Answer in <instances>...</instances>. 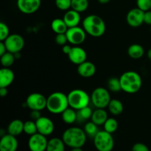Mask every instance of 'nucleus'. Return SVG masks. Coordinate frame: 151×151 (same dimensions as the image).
I'll use <instances>...</instances> for the list:
<instances>
[{"mask_svg": "<svg viewBox=\"0 0 151 151\" xmlns=\"http://www.w3.org/2000/svg\"><path fill=\"white\" fill-rule=\"evenodd\" d=\"M3 42L5 44L7 52L13 54L20 52L24 47V39L19 34H10Z\"/></svg>", "mask_w": 151, "mask_h": 151, "instance_id": "nucleus-8", "label": "nucleus"}, {"mask_svg": "<svg viewBox=\"0 0 151 151\" xmlns=\"http://www.w3.org/2000/svg\"><path fill=\"white\" fill-rule=\"evenodd\" d=\"M86 34L83 28L79 26L68 28L66 32L68 42L75 46L83 44L86 38Z\"/></svg>", "mask_w": 151, "mask_h": 151, "instance_id": "nucleus-9", "label": "nucleus"}, {"mask_svg": "<svg viewBox=\"0 0 151 151\" xmlns=\"http://www.w3.org/2000/svg\"><path fill=\"white\" fill-rule=\"evenodd\" d=\"M72 47L71 46L69 45H67V44H65V45L63 46V47H62V51H63V52L64 53V54L66 55H69V53L70 52L71 50H72Z\"/></svg>", "mask_w": 151, "mask_h": 151, "instance_id": "nucleus-42", "label": "nucleus"}, {"mask_svg": "<svg viewBox=\"0 0 151 151\" xmlns=\"http://www.w3.org/2000/svg\"><path fill=\"white\" fill-rule=\"evenodd\" d=\"M55 5L59 10L67 11L72 7V0H55Z\"/></svg>", "mask_w": 151, "mask_h": 151, "instance_id": "nucleus-34", "label": "nucleus"}, {"mask_svg": "<svg viewBox=\"0 0 151 151\" xmlns=\"http://www.w3.org/2000/svg\"><path fill=\"white\" fill-rule=\"evenodd\" d=\"M97 1H98V2L100 3V4H107V3H109L111 0H97Z\"/></svg>", "mask_w": 151, "mask_h": 151, "instance_id": "nucleus-44", "label": "nucleus"}, {"mask_svg": "<svg viewBox=\"0 0 151 151\" xmlns=\"http://www.w3.org/2000/svg\"><path fill=\"white\" fill-rule=\"evenodd\" d=\"M61 118L63 122L68 125H72L75 123L78 119L77 111L72 108L69 107L61 114Z\"/></svg>", "mask_w": 151, "mask_h": 151, "instance_id": "nucleus-23", "label": "nucleus"}, {"mask_svg": "<svg viewBox=\"0 0 151 151\" xmlns=\"http://www.w3.org/2000/svg\"><path fill=\"white\" fill-rule=\"evenodd\" d=\"M62 139L66 146L70 148L83 147L86 142L87 135L82 128L71 127L63 133Z\"/></svg>", "mask_w": 151, "mask_h": 151, "instance_id": "nucleus-1", "label": "nucleus"}, {"mask_svg": "<svg viewBox=\"0 0 151 151\" xmlns=\"http://www.w3.org/2000/svg\"><path fill=\"white\" fill-rule=\"evenodd\" d=\"M65 143L63 139L58 137H54L48 140L46 151H65Z\"/></svg>", "mask_w": 151, "mask_h": 151, "instance_id": "nucleus-22", "label": "nucleus"}, {"mask_svg": "<svg viewBox=\"0 0 151 151\" xmlns=\"http://www.w3.org/2000/svg\"><path fill=\"white\" fill-rule=\"evenodd\" d=\"M24 124L20 119H14L11 121L7 126V134L14 137H18L24 132Z\"/></svg>", "mask_w": 151, "mask_h": 151, "instance_id": "nucleus-20", "label": "nucleus"}, {"mask_svg": "<svg viewBox=\"0 0 151 151\" xmlns=\"http://www.w3.org/2000/svg\"><path fill=\"white\" fill-rule=\"evenodd\" d=\"M51 28L56 34H60L66 33L69 27L63 19H55L51 23Z\"/></svg>", "mask_w": 151, "mask_h": 151, "instance_id": "nucleus-26", "label": "nucleus"}, {"mask_svg": "<svg viewBox=\"0 0 151 151\" xmlns=\"http://www.w3.org/2000/svg\"><path fill=\"white\" fill-rule=\"evenodd\" d=\"M47 144V137L39 133L30 136L28 139V147L30 151H46Z\"/></svg>", "mask_w": 151, "mask_h": 151, "instance_id": "nucleus-11", "label": "nucleus"}, {"mask_svg": "<svg viewBox=\"0 0 151 151\" xmlns=\"http://www.w3.org/2000/svg\"><path fill=\"white\" fill-rule=\"evenodd\" d=\"M35 123H36L38 133L42 134V135L48 137L54 132V122H52V119L47 116H41L39 119L35 121Z\"/></svg>", "mask_w": 151, "mask_h": 151, "instance_id": "nucleus-14", "label": "nucleus"}, {"mask_svg": "<svg viewBox=\"0 0 151 151\" xmlns=\"http://www.w3.org/2000/svg\"><path fill=\"white\" fill-rule=\"evenodd\" d=\"M94 145L97 151H111L114 147L112 134L105 130L99 131L94 137Z\"/></svg>", "mask_w": 151, "mask_h": 151, "instance_id": "nucleus-6", "label": "nucleus"}, {"mask_svg": "<svg viewBox=\"0 0 151 151\" xmlns=\"http://www.w3.org/2000/svg\"><path fill=\"white\" fill-rule=\"evenodd\" d=\"M144 23L151 26V10H147L145 12L144 15Z\"/></svg>", "mask_w": 151, "mask_h": 151, "instance_id": "nucleus-39", "label": "nucleus"}, {"mask_svg": "<svg viewBox=\"0 0 151 151\" xmlns=\"http://www.w3.org/2000/svg\"><path fill=\"white\" fill-rule=\"evenodd\" d=\"M145 54V50L140 44H131L128 49V55L132 59H140Z\"/></svg>", "mask_w": 151, "mask_h": 151, "instance_id": "nucleus-24", "label": "nucleus"}, {"mask_svg": "<svg viewBox=\"0 0 151 151\" xmlns=\"http://www.w3.org/2000/svg\"><path fill=\"white\" fill-rule=\"evenodd\" d=\"M103 128H104L105 131L112 134L118 128L117 120L114 118H108V119L103 125Z\"/></svg>", "mask_w": 151, "mask_h": 151, "instance_id": "nucleus-31", "label": "nucleus"}, {"mask_svg": "<svg viewBox=\"0 0 151 151\" xmlns=\"http://www.w3.org/2000/svg\"><path fill=\"white\" fill-rule=\"evenodd\" d=\"M0 57H1L0 58V62H1V66L3 67L7 68H10L13 64L15 58H16L15 55L13 53L10 52H7Z\"/></svg>", "mask_w": 151, "mask_h": 151, "instance_id": "nucleus-30", "label": "nucleus"}, {"mask_svg": "<svg viewBox=\"0 0 151 151\" xmlns=\"http://www.w3.org/2000/svg\"><path fill=\"white\" fill-rule=\"evenodd\" d=\"M69 107L78 111L88 106L91 102V96L83 89H73L67 94Z\"/></svg>", "mask_w": 151, "mask_h": 151, "instance_id": "nucleus-5", "label": "nucleus"}, {"mask_svg": "<svg viewBox=\"0 0 151 151\" xmlns=\"http://www.w3.org/2000/svg\"><path fill=\"white\" fill-rule=\"evenodd\" d=\"M88 7V0H72V7L71 9L78 12L83 13L85 12Z\"/></svg>", "mask_w": 151, "mask_h": 151, "instance_id": "nucleus-28", "label": "nucleus"}, {"mask_svg": "<svg viewBox=\"0 0 151 151\" xmlns=\"http://www.w3.org/2000/svg\"><path fill=\"white\" fill-rule=\"evenodd\" d=\"M78 73L82 78H91L96 73L95 65L92 62L86 60L78 66Z\"/></svg>", "mask_w": 151, "mask_h": 151, "instance_id": "nucleus-17", "label": "nucleus"}, {"mask_svg": "<svg viewBox=\"0 0 151 151\" xmlns=\"http://www.w3.org/2000/svg\"><path fill=\"white\" fill-rule=\"evenodd\" d=\"M150 10H151V2H150Z\"/></svg>", "mask_w": 151, "mask_h": 151, "instance_id": "nucleus-47", "label": "nucleus"}, {"mask_svg": "<svg viewBox=\"0 0 151 151\" xmlns=\"http://www.w3.org/2000/svg\"><path fill=\"white\" fill-rule=\"evenodd\" d=\"M84 131L86 134L87 137H89L90 138H93L95 137L96 134L99 132L98 125H96L92 121L86 122V123L84 125Z\"/></svg>", "mask_w": 151, "mask_h": 151, "instance_id": "nucleus-29", "label": "nucleus"}, {"mask_svg": "<svg viewBox=\"0 0 151 151\" xmlns=\"http://www.w3.org/2000/svg\"><path fill=\"white\" fill-rule=\"evenodd\" d=\"M70 151H83L82 147H75V148H72Z\"/></svg>", "mask_w": 151, "mask_h": 151, "instance_id": "nucleus-45", "label": "nucleus"}, {"mask_svg": "<svg viewBox=\"0 0 151 151\" xmlns=\"http://www.w3.org/2000/svg\"><path fill=\"white\" fill-rule=\"evenodd\" d=\"M17 7L24 14H32L41 7V0H17Z\"/></svg>", "mask_w": 151, "mask_h": 151, "instance_id": "nucleus-12", "label": "nucleus"}, {"mask_svg": "<svg viewBox=\"0 0 151 151\" xmlns=\"http://www.w3.org/2000/svg\"><path fill=\"white\" fill-rule=\"evenodd\" d=\"M132 151H150V150L146 145L138 142L134 145L132 147Z\"/></svg>", "mask_w": 151, "mask_h": 151, "instance_id": "nucleus-38", "label": "nucleus"}, {"mask_svg": "<svg viewBox=\"0 0 151 151\" xmlns=\"http://www.w3.org/2000/svg\"><path fill=\"white\" fill-rule=\"evenodd\" d=\"M111 100L109 90L103 87H97L91 94V102L96 109H106Z\"/></svg>", "mask_w": 151, "mask_h": 151, "instance_id": "nucleus-7", "label": "nucleus"}, {"mask_svg": "<svg viewBox=\"0 0 151 151\" xmlns=\"http://www.w3.org/2000/svg\"><path fill=\"white\" fill-rule=\"evenodd\" d=\"M93 111L91 110L89 106H86L80 110L77 111V115H78V119L77 121L79 122H86L88 119H91L92 116Z\"/></svg>", "mask_w": 151, "mask_h": 151, "instance_id": "nucleus-27", "label": "nucleus"}, {"mask_svg": "<svg viewBox=\"0 0 151 151\" xmlns=\"http://www.w3.org/2000/svg\"><path fill=\"white\" fill-rule=\"evenodd\" d=\"M55 42L58 45L63 46L68 42L67 37H66V33H60L57 34L55 36Z\"/></svg>", "mask_w": 151, "mask_h": 151, "instance_id": "nucleus-37", "label": "nucleus"}, {"mask_svg": "<svg viewBox=\"0 0 151 151\" xmlns=\"http://www.w3.org/2000/svg\"><path fill=\"white\" fill-rule=\"evenodd\" d=\"M47 98L40 93H32L26 99V106L30 110L42 111L47 109Z\"/></svg>", "mask_w": 151, "mask_h": 151, "instance_id": "nucleus-10", "label": "nucleus"}, {"mask_svg": "<svg viewBox=\"0 0 151 151\" xmlns=\"http://www.w3.org/2000/svg\"><path fill=\"white\" fill-rule=\"evenodd\" d=\"M41 111H37V110H32L30 112V117L31 119H33L34 121H36L37 119H39L41 116Z\"/></svg>", "mask_w": 151, "mask_h": 151, "instance_id": "nucleus-40", "label": "nucleus"}, {"mask_svg": "<svg viewBox=\"0 0 151 151\" xmlns=\"http://www.w3.org/2000/svg\"><path fill=\"white\" fill-rule=\"evenodd\" d=\"M24 132L27 135H29V137L38 133V129H37L35 121V122L32 120L26 121L24 124Z\"/></svg>", "mask_w": 151, "mask_h": 151, "instance_id": "nucleus-32", "label": "nucleus"}, {"mask_svg": "<svg viewBox=\"0 0 151 151\" xmlns=\"http://www.w3.org/2000/svg\"><path fill=\"white\" fill-rule=\"evenodd\" d=\"M69 107L68 97L61 91L53 92L47 97V109L53 114H61Z\"/></svg>", "mask_w": 151, "mask_h": 151, "instance_id": "nucleus-4", "label": "nucleus"}, {"mask_svg": "<svg viewBox=\"0 0 151 151\" xmlns=\"http://www.w3.org/2000/svg\"><path fill=\"white\" fill-rule=\"evenodd\" d=\"M19 147V142L16 137L7 134L0 140V151H16Z\"/></svg>", "mask_w": 151, "mask_h": 151, "instance_id": "nucleus-16", "label": "nucleus"}, {"mask_svg": "<svg viewBox=\"0 0 151 151\" xmlns=\"http://www.w3.org/2000/svg\"><path fill=\"white\" fill-rule=\"evenodd\" d=\"M107 86L109 89L112 92H118L122 91L119 78H111L108 81Z\"/></svg>", "mask_w": 151, "mask_h": 151, "instance_id": "nucleus-33", "label": "nucleus"}, {"mask_svg": "<svg viewBox=\"0 0 151 151\" xmlns=\"http://www.w3.org/2000/svg\"><path fill=\"white\" fill-rule=\"evenodd\" d=\"M69 60L75 65H80L86 60L87 54L84 49L79 46L72 47L70 52L68 55Z\"/></svg>", "mask_w": 151, "mask_h": 151, "instance_id": "nucleus-15", "label": "nucleus"}, {"mask_svg": "<svg viewBox=\"0 0 151 151\" xmlns=\"http://www.w3.org/2000/svg\"><path fill=\"white\" fill-rule=\"evenodd\" d=\"M108 109L111 114L118 116L122 113L124 107L123 104L120 100H117V99H111L108 106Z\"/></svg>", "mask_w": 151, "mask_h": 151, "instance_id": "nucleus-25", "label": "nucleus"}, {"mask_svg": "<svg viewBox=\"0 0 151 151\" xmlns=\"http://www.w3.org/2000/svg\"><path fill=\"white\" fill-rule=\"evenodd\" d=\"M151 0H137V7L144 12L150 10Z\"/></svg>", "mask_w": 151, "mask_h": 151, "instance_id": "nucleus-36", "label": "nucleus"}, {"mask_svg": "<svg viewBox=\"0 0 151 151\" xmlns=\"http://www.w3.org/2000/svg\"><path fill=\"white\" fill-rule=\"evenodd\" d=\"M14 72L10 68L3 67L0 69V88H7L14 81Z\"/></svg>", "mask_w": 151, "mask_h": 151, "instance_id": "nucleus-18", "label": "nucleus"}, {"mask_svg": "<svg viewBox=\"0 0 151 151\" xmlns=\"http://www.w3.org/2000/svg\"><path fill=\"white\" fill-rule=\"evenodd\" d=\"M150 31H151V27H150Z\"/></svg>", "mask_w": 151, "mask_h": 151, "instance_id": "nucleus-48", "label": "nucleus"}, {"mask_svg": "<svg viewBox=\"0 0 151 151\" xmlns=\"http://www.w3.org/2000/svg\"><path fill=\"white\" fill-rule=\"evenodd\" d=\"M147 58H148L149 60L151 61V49L148 50V52H147Z\"/></svg>", "mask_w": 151, "mask_h": 151, "instance_id": "nucleus-46", "label": "nucleus"}, {"mask_svg": "<svg viewBox=\"0 0 151 151\" xmlns=\"http://www.w3.org/2000/svg\"><path fill=\"white\" fill-rule=\"evenodd\" d=\"M83 28L89 35L94 38H99L106 32V25L100 16L91 14L87 16L83 19Z\"/></svg>", "mask_w": 151, "mask_h": 151, "instance_id": "nucleus-2", "label": "nucleus"}, {"mask_svg": "<svg viewBox=\"0 0 151 151\" xmlns=\"http://www.w3.org/2000/svg\"><path fill=\"white\" fill-rule=\"evenodd\" d=\"M63 19L68 27H74L79 25L81 20V14L78 12L71 9L66 11L65 14L63 15Z\"/></svg>", "mask_w": 151, "mask_h": 151, "instance_id": "nucleus-19", "label": "nucleus"}, {"mask_svg": "<svg viewBox=\"0 0 151 151\" xmlns=\"http://www.w3.org/2000/svg\"><path fill=\"white\" fill-rule=\"evenodd\" d=\"M10 35L8 26L4 22H0V41H4Z\"/></svg>", "mask_w": 151, "mask_h": 151, "instance_id": "nucleus-35", "label": "nucleus"}, {"mask_svg": "<svg viewBox=\"0 0 151 151\" xmlns=\"http://www.w3.org/2000/svg\"><path fill=\"white\" fill-rule=\"evenodd\" d=\"M122 91L128 94L138 92L142 86V80L139 74L134 71L125 72L119 77Z\"/></svg>", "mask_w": 151, "mask_h": 151, "instance_id": "nucleus-3", "label": "nucleus"}, {"mask_svg": "<svg viewBox=\"0 0 151 151\" xmlns=\"http://www.w3.org/2000/svg\"><path fill=\"white\" fill-rule=\"evenodd\" d=\"M7 88H4V87H2V88H0V96L1 97H4L5 96H7Z\"/></svg>", "mask_w": 151, "mask_h": 151, "instance_id": "nucleus-43", "label": "nucleus"}, {"mask_svg": "<svg viewBox=\"0 0 151 151\" xmlns=\"http://www.w3.org/2000/svg\"><path fill=\"white\" fill-rule=\"evenodd\" d=\"M108 118H109L108 113L105 110V109H97L93 111L91 121H92L96 125L100 126V125H104Z\"/></svg>", "mask_w": 151, "mask_h": 151, "instance_id": "nucleus-21", "label": "nucleus"}, {"mask_svg": "<svg viewBox=\"0 0 151 151\" xmlns=\"http://www.w3.org/2000/svg\"><path fill=\"white\" fill-rule=\"evenodd\" d=\"M144 15L145 12L138 7L131 9L126 16L127 23L132 27H138L144 23Z\"/></svg>", "mask_w": 151, "mask_h": 151, "instance_id": "nucleus-13", "label": "nucleus"}, {"mask_svg": "<svg viewBox=\"0 0 151 151\" xmlns=\"http://www.w3.org/2000/svg\"><path fill=\"white\" fill-rule=\"evenodd\" d=\"M7 52V48H6V46L4 44V43L3 41H0V56H1L2 55H4V53H6Z\"/></svg>", "mask_w": 151, "mask_h": 151, "instance_id": "nucleus-41", "label": "nucleus"}]
</instances>
